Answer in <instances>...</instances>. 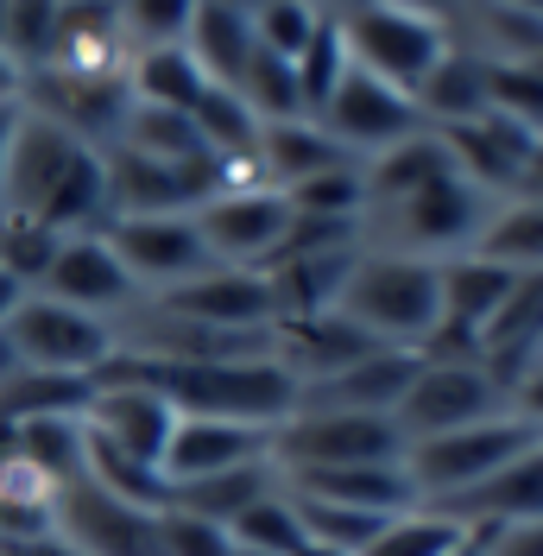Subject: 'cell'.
I'll return each instance as SVG.
<instances>
[{
	"instance_id": "cell-1",
	"label": "cell",
	"mask_w": 543,
	"mask_h": 556,
	"mask_svg": "<svg viewBox=\"0 0 543 556\" xmlns=\"http://www.w3.org/2000/svg\"><path fill=\"white\" fill-rule=\"evenodd\" d=\"M0 222L45 235H89L108 222V152L20 102L0 172Z\"/></svg>"
},
{
	"instance_id": "cell-2",
	"label": "cell",
	"mask_w": 543,
	"mask_h": 556,
	"mask_svg": "<svg viewBox=\"0 0 543 556\" xmlns=\"http://www.w3.org/2000/svg\"><path fill=\"white\" fill-rule=\"evenodd\" d=\"M329 311L341 323H354L374 348H411V354H424L430 336L442 329V266L437 260H411V253L361 247Z\"/></svg>"
},
{
	"instance_id": "cell-3",
	"label": "cell",
	"mask_w": 543,
	"mask_h": 556,
	"mask_svg": "<svg viewBox=\"0 0 543 556\" xmlns=\"http://www.w3.org/2000/svg\"><path fill=\"white\" fill-rule=\"evenodd\" d=\"M114 367H127V374H139L146 386H159L177 417H222V424L278 430V424L291 417V405H298V386H291V374H285L272 354L190 361V367H146V361L114 354Z\"/></svg>"
},
{
	"instance_id": "cell-4",
	"label": "cell",
	"mask_w": 543,
	"mask_h": 556,
	"mask_svg": "<svg viewBox=\"0 0 543 556\" xmlns=\"http://www.w3.org/2000/svg\"><path fill=\"white\" fill-rule=\"evenodd\" d=\"M506 203L493 190L468 184L462 172H442L430 184H417L392 203H374L361 215V247H379V253H411V260H455L480 241L487 215Z\"/></svg>"
},
{
	"instance_id": "cell-5",
	"label": "cell",
	"mask_w": 543,
	"mask_h": 556,
	"mask_svg": "<svg viewBox=\"0 0 543 556\" xmlns=\"http://www.w3.org/2000/svg\"><path fill=\"white\" fill-rule=\"evenodd\" d=\"M127 70L134 45L114 20V0H70L20 96H127Z\"/></svg>"
},
{
	"instance_id": "cell-6",
	"label": "cell",
	"mask_w": 543,
	"mask_h": 556,
	"mask_svg": "<svg viewBox=\"0 0 543 556\" xmlns=\"http://www.w3.org/2000/svg\"><path fill=\"white\" fill-rule=\"evenodd\" d=\"M379 462H405V430L392 412H291L272 430L278 475L379 468Z\"/></svg>"
},
{
	"instance_id": "cell-7",
	"label": "cell",
	"mask_w": 543,
	"mask_h": 556,
	"mask_svg": "<svg viewBox=\"0 0 543 556\" xmlns=\"http://www.w3.org/2000/svg\"><path fill=\"white\" fill-rule=\"evenodd\" d=\"M531 443H543L538 424H525L518 412L468 424V430H449V437H424L405 450V481L417 493V506H442L455 493L480 486L493 468H506L512 455H525Z\"/></svg>"
},
{
	"instance_id": "cell-8",
	"label": "cell",
	"mask_w": 543,
	"mask_h": 556,
	"mask_svg": "<svg viewBox=\"0 0 543 556\" xmlns=\"http://www.w3.org/2000/svg\"><path fill=\"white\" fill-rule=\"evenodd\" d=\"M336 26H341V45H348V64L392 83V89H405V96L424 89V76L455 45L442 20H424V13H405V7H379V0H361Z\"/></svg>"
},
{
	"instance_id": "cell-9",
	"label": "cell",
	"mask_w": 543,
	"mask_h": 556,
	"mask_svg": "<svg viewBox=\"0 0 543 556\" xmlns=\"http://www.w3.org/2000/svg\"><path fill=\"white\" fill-rule=\"evenodd\" d=\"M7 342L26 374H58V380H96L114 361V323L89 311H70L58 298L26 291L7 316Z\"/></svg>"
},
{
	"instance_id": "cell-10",
	"label": "cell",
	"mask_w": 543,
	"mask_h": 556,
	"mask_svg": "<svg viewBox=\"0 0 543 556\" xmlns=\"http://www.w3.org/2000/svg\"><path fill=\"white\" fill-rule=\"evenodd\" d=\"M512 392L480 361H442V354H424L417 380L405 386L399 399V430H405V450L424 443V437H449V430H468V424H487V417H506Z\"/></svg>"
},
{
	"instance_id": "cell-11",
	"label": "cell",
	"mask_w": 543,
	"mask_h": 556,
	"mask_svg": "<svg viewBox=\"0 0 543 556\" xmlns=\"http://www.w3.org/2000/svg\"><path fill=\"white\" fill-rule=\"evenodd\" d=\"M171 424H177V412H171L165 392L146 386L139 374H127V367H114V361L96 374L89 399H83V430H89L96 443H108L114 455L152 468V475H159V455H165Z\"/></svg>"
},
{
	"instance_id": "cell-12",
	"label": "cell",
	"mask_w": 543,
	"mask_h": 556,
	"mask_svg": "<svg viewBox=\"0 0 543 556\" xmlns=\"http://www.w3.org/2000/svg\"><path fill=\"white\" fill-rule=\"evenodd\" d=\"M102 241L114 247L121 273L134 278L139 298H159V291H177L197 273H209L203 235H197V215H108Z\"/></svg>"
},
{
	"instance_id": "cell-13",
	"label": "cell",
	"mask_w": 543,
	"mask_h": 556,
	"mask_svg": "<svg viewBox=\"0 0 543 556\" xmlns=\"http://www.w3.org/2000/svg\"><path fill=\"white\" fill-rule=\"evenodd\" d=\"M316 127L336 139L354 165H367L379 152L405 146L411 134H424V114H417V102H411L405 89H392V83H379V76L348 64L341 89L329 96V108L316 114Z\"/></svg>"
},
{
	"instance_id": "cell-14",
	"label": "cell",
	"mask_w": 543,
	"mask_h": 556,
	"mask_svg": "<svg viewBox=\"0 0 543 556\" xmlns=\"http://www.w3.org/2000/svg\"><path fill=\"white\" fill-rule=\"evenodd\" d=\"M58 544H70L76 556H165L159 513L127 506L102 486H89L83 475L58 486Z\"/></svg>"
},
{
	"instance_id": "cell-15",
	"label": "cell",
	"mask_w": 543,
	"mask_h": 556,
	"mask_svg": "<svg viewBox=\"0 0 543 556\" xmlns=\"http://www.w3.org/2000/svg\"><path fill=\"white\" fill-rule=\"evenodd\" d=\"M291 228V203L278 190H253V197H209L197 208V235H203L209 260L215 266H235V273H266L285 247Z\"/></svg>"
},
{
	"instance_id": "cell-16",
	"label": "cell",
	"mask_w": 543,
	"mask_h": 556,
	"mask_svg": "<svg viewBox=\"0 0 543 556\" xmlns=\"http://www.w3.org/2000/svg\"><path fill=\"white\" fill-rule=\"evenodd\" d=\"M33 291L38 298H58V304H70V311L102 316V323H114V316H127L139 304L134 278L121 273V260H114V247L102 241V228H89V235H64Z\"/></svg>"
},
{
	"instance_id": "cell-17",
	"label": "cell",
	"mask_w": 543,
	"mask_h": 556,
	"mask_svg": "<svg viewBox=\"0 0 543 556\" xmlns=\"http://www.w3.org/2000/svg\"><path fill=\"white\" fill-rule=\"evenodd\" d=\"M159 311L171 316H190L203 329H228V336H266L278 323V298H272V278L266 273H235V266H209L190 285L177 291H159L152 298Z\"/></svg>"
},
{
	"instance_id": "cell-18",
	"label": "cell",
	"mask_w": 543,
	"mask_h": 556,
	"mask_svg": "<svg viewBox=\"0 0 543 556\" xmlns=\"http://www.w3.org/2000/svg\"><path fill=\"white\" fill-rule=\"evenodd\" d=\"M266 455H272V430L222 424V417H177L165 437V455H159V481L171 493V486L209 481V475H228V468L266 462Z\"/></svg>"
},
{
	"instance_id": "cell-19",
	"label": "cell",
	"mask_w": 543,
	"mask_h": 556,
	"mask_svg": "<svg viewBox=\"0 0 543 556\" xmlns=\"http://www.w3.org/2000/svg\"><path fill=\"white\" fill-rule=\"evenodd\" d=\"M417 367H424V354H411V348H374L354 367L304 386L291 412H399V399L417 380Z\"/></svg>"
},
{
	"instance_id": "cell-20",
	"label": "cell",
	"mask_w": 543,
	"mask_h": 556,
	"mask_svg": "<svg viewBox=\"0 0 543 556\" xmlns=\"http://www.w3.org/2000/svg\"><path fill=\"white\" fill-rule=\"evenodd\" d=\"M437 513L462 519L468 531H500V525H525L543 519V443H531L525 455H512L506 468H493L480 486L442 500Z\"/></svg>"
},
{
	"instance_id": "cell-21",
	"label": "cell",
	"mask_w": 543,
	"mask_h": 556,
	"mask_svg": "<svg viewBox=\"0 0 543 556\" xmlns=\"http://www.w3.org/2000/svg\"><path fill=\"white\" fill-rule=\"evenodd\" d=\"M291 493H310V500H329V506H348V513H374V519H392L417 506V493L405 481V462H379V468H323V475H278Z\"/></svg>"
},
{
	"instance_id": "cell-22",
	"label": "cell",
	"mask_w": 543,
	"mask_h": 556,
	"mask_svg": "<svg viewBox=\"0 0 543 556\" xmlns=\"http://www.w3.org/2000/svg\"><path fill=\"white\" fill-rule=\"evenodd\" d=\"M411 102H417V114H424V127L455 134V127H468V121L487 114V64H480L475 51L449 45V58L424 76V89H417Z\"/></svg>"
},
{
	"instance_id": "cell-23",
	"label": "cell",
	"mask_w": 543,
	"mask_h": 556,
	"mask_svg": "<svg viewBox=\"0 0 543 556\" xmlns=\"http://www.w3.org/2000/svg\"><path fill=\"white\" fill-rule=\"evenodd\" d=\"M184 51L197 58L215 89H235L247 58H253V20L235 13V7H222V0H197V13H190V33H184Z\"/></svg>"
},
{
	"instance_id": "cell-24",
	"label": "cell",
	"mask_w": 543,
	"mask_h": 556,
	"mask_svg": "<svg viewBox=\"0 0 543 556\" xmlns=\"http://www.w3.org/2000/svg\"><path fill=\"white\" fill-rule=\"evenodd\" d=\"M253 152H260V165H266L272 190H291V184H304V177H316V172L354 165L316 121H278V127H260V146H253Z\"/></svg>"
},
{
	"instance_id": "cell-25",
	"label": "cell",
	"mask_w": 543,
	"mask_h": 556,
	"mask_svg": "<svg viewBox=\"0 0 543 556\" xmlns=\"http://www.w3.org/2000/svg\"><path fill=\"white\" fill-rule=\"evenodd\" d=\"M278 468L266 462H247V468H228V475H209V481H190V486H171L165 506L171 513H197V519H215V525H235L253 500L278 493Z\"/></svg>"
},
{
	"instance_id": "cell-26",
	"label": "cell",
	"mask_w": 543,
	"mask_h": 556,
	"mask_svg": "<svg viewBox=\"0 0 543 556\" xmlns=\"http://www.w3.org/2000/svg\"><path fill=\"white\" fill-rule=\"evenodd\" d=\"M455 172V159H449V146H442L437 127H424V134H411L405 146H392V152H379L361 165V184H367V208L374 203H392V197H405L417 184H430V177ZM361 208V215H367Z\"/></svg>"
},
{
	"instance_id": "cell-27",
	"label": "cell",
	"mask_w": 543,
	"mask_h": 556,
	"mask_svg": "<svg viewBox=\"0 0 543 556\" xmlns=\"http://www.w3.org/2000/svg\"><path fill=\"white\" fill-rule=\"evenodd\" d=\"M468 253L506 266V273H543V197H506L487 215V228Z\"/></svg>"
},
{
	"instance_id": "cell-28",
	"label": "cell",
	"mask_w": 543,
	"mask_h": 556,
	"mask_svg": "<svg viewBox=\"0 0 543 556\" xmlns=\"http://www.w3.org/2000/svg\"><path fill=\"white\" fill-rule=\"evenodd\" d=\"M108 152H134V159H152V165H190V159H209L190 114L177 108H152V102H134L127 121H121V139Z\"/></svg>"
},
{
	"instance_id": "cell-29",
	"label": "cell",
	"mask_w": 543,
	"mask_h": 556,
	"mask_svg": "<svg viewBox=\"0 0 543 556\" xmlns=\"http://www.w3.org/2000/svg\"><path fill=\"white\" fill-rule=\"evenodd\" d=\"M468 544H475V531L462 519H449L437 506H405L379 525L361 556H462Z\"/></svg>"
},
{
	"instance_id": "cell-30",
	"label": "cell",
	"mask_w": 543,
	"mask_h": 556,
	"mask_svg": "<svg viewBox=\"0 0 543 556\" xmlns=\"http://www.w3.org/2000/svg\"><path fill=\"white\" fill-rule=\"evenodd\" d=\"M203 89H209V76L197 70V58H190L184 45H165V51H139L134 70H127V96H134V102L177 108V114H190Z\"/></svg>"
},
{
	"instance_id": "cell-31",
	"label": "cell",
	"mask_w": 543,
	"mask_h": 556,
	"mask_svg": "<svg viewBox=\"0 0 543 556\" xmlns=\"http://www.w3.org/2000/svg\"><path fill=\"white\" fill-rule=\"evenodd\" d=\"M235 96L253 108V121H260V127L304 121V102H298V70H291V58H278V51H266V45H253V58H247V70H240V83H235Z\"/></svg>"
},
{
	"instance_id": "cell-32",
	"label": "cell",
	"mask_w": 543,
	"mask_h": 556,
	"mask_svg": "<svg viewBox=\"0 0 543 556\" xmlns=\"http://www.w3.org/2000/svg\"><path fill=\"white\" fill-rule=\"evenodd\" d=\"M190 127H197V139H203L209 159H235V152H253V146H260V121H253V108L240 102L235 89H215V83L197 96Z\"/></svg>"
},
{
	"instance_id": "cell-33",
	"label": "cell",
	"mask_w": 543,
	"mask_h": 556,
	"mask_svg": "<svg viewBox=\"0 0 543 556\" xmlns=\"http://www.w3.org/2000/svg\"><path fill=\"white\" fill-rule=\"evenodd\" d=\"M291 215H310V222H354L361 228V208H367V184H361V165H336V172H316L291 190H278Z\"/></svg>"
},
{
	"instance_id": "cell-34",
	"label": "cell",
	"mask_w": 543,
	"mask_h": 556,
	"mask_svg": "<svg viewBox=\"0 0 543 556\" xmlns=\"http://www.w3.org/2000/svg\"><path fill=\"white\" fill-rule=\"evenodd\" d=\"M291 70H298V102H304V121H316V114L329 108V96L341 89V76H348V45H341L336 20H323V26L310 33V45L291 58Z\"/></svg>"
},
{
	"instance_id": "cell-35",
	"label": "cell",
	"mask_w": 543,
	"mask_h": 556,
	"mask_svg": "<svg viewBox=\"0 0 543 556\" xmlns=\"http://www.w3.org/2000/svg\"><path fill=\"white\" fill-rule=\"evenodd\" d=\"M228 538H235V551H266V556H298L304 551V525H298V506H291V493L278 486L266 500H253L235 525H228Z\"/></svg>"
},
{
	"instance_id": "cell-36",
	"label": "cell",
	"mask_w": 543,
	"mask_h": 556,
	"mask_svg": "<svg viewBox=\"0 0 543 556\" xmlns=\"http://www.w3.org/2000/svg\"><path fill=\"white\" fill-rule=\"evenodd\" d=\"M190 13H197V0H114V20H121L127 45H134V58H139V51L184 45Z\"/></svg>"
},
{
	"instance_id": "cell-37",
	"label": "cell",
	"mask_w": 543,
	"mask_h": 556,
	"mask_svg": "<svg viewBox=\"0 0 543 556\" xmlns=\"http://www.w3.org/2000/svg\"><path fill=\"white\" fill-rule=\"evenodd\" d=\"M51 26H58V0H0V51L20 64V76L45 58Z\"/></svg>"
},
{
	"instance_id": "cell-38",
	"label": "cell",
	"mask_w": 543,
	"mask_h": 556,
	"mask_svg": "<svg viewBox=\"0 0 543 556\" xmlns=\"http://www.w3.org/2000/svg\"><path fill=\"white\" fill-rule=\"evenodd\" d=\"M316 26H323V20L310 13L304 0H266V7L253 13V45H266L278 58H298Z\"/></svg>"
},
{
	"instance_id": "cell-39",
	"label": "cell",
	"mask_w": 543,
	"mask_h": 556,
	"mask_svg": "<svg viewBox=\"0 0 543 556\" xmlns=\"http://www.w3.org/2000/svg\"><path fill=\"white\" fill-rule=\"evenodd\" d=\"M159 544L165 556H235V538H228V525L215 519H197V513H159Z\"/></svg>"
},
{
	"instance_id": "cell-40",
	"label": "cell",
	"mask_w": 543,
	"mask_h": 556,
	"mask_svg": "<svg viewBox=\"0 0 543 556\" xmlns=\"http://www.w3.org/2000/svg\"><path fill=\"white\" fill-rule=\"evenodd\" d=\"M480 556H543V519L480 531Z\"/></svg>"
},
{
	"instance_id": "cell-41",
	"label": "cell",
	"mask_w": 543,
	"mask_h": 556,
	"mask_svg": "<svg viewBox=\"0 0 543 556\" xmlns=\"http://www.w3.org/2000/svg\"><path fill=\"white\" fill-rule=\"evenodd\" d=\"M379 7H405V13H424V20H442V26H449V13H455V0H379Z\"/></svg>"
},
{
	"instance_id": "cell-42",
	"label": "cell",
	"mask_w": 543,
	"mask_h": 556,
	"mask_svg": "<svg viewBox=\"0 0 543 556\" xmlns=\"http://www.w3.org/2000/svg\"><path fill=\"white\" fill-rule=\"evenodd\" d=\"M20 89H26V76H20V64L0 51V102H20Z\"/></svg>"
},
{
	"instance_id": "cell-43",
	"label": "cell",
	"mask_w": 543,
	"mask_h": 556,
	"mask_svg": "<svg viewBox=\"0 0 543 556\" xmlns=\"http://www.w3.org/2000/svg\"><path fill=\"white\" fill-rule=\"evenodd\" d=\"M20 298H26V285L0 266V329H7V316H13V304H20Z\"/></svg>"
},
{
	"instance_id": "cell-44",
	"label": "cell",
	"mask_w": 543,
	"mask_h": 556,
	"mask_svg": "<svg viewBox=\"0 0 543 556\" xmlns=\"http://www.w3.org/2000/svg\"><path fill=\"white\" fill-rule=\"evenodd\" d=\"M304 7L316 13V20H348V13H354L361 0H304Z\"/></svg>"
},
{
	"instance_id": "cell-45",
	"label": "cell",
	"mask_w": 543,
	"mask_h": 556,
	"mask_svg": "<svg viewBox=\"0 0 543 556\" xmlns=\"http://www.w3.org/2000/svg\"><path fill=\"white\" fill-rule=\"evenodd\" d=\"M20 127V102H0V172H7V139Z\"/></svg>"
},
{
	"instance_id": "cell-46",
	"label": "cell",
	"mask_w": 543,
	"mask_h": 556,
	"mask_svg": "<svg viewBox=\"0 0 543 556\" xmlns=\"http://www.w3.org/2000/svg\"><path fill=\"white\" fill-rule=\"evenodd\" d=\"M20 380V354H13V342H7V329H0V386Z\"/></svg>"
},
{
	"instance_id": "cell-47",
	"label": "cell",
	"mask_w": 543,
	"mask_h": 556,
	"mask_svg": "<svg viewBox=\"0 0 543 556\" xmlns=\"http://www.w3.org/2000/svg\"><path fill=\"white\" fill-rule=\"evenodd\" d=\"M222 7H235V13H247V20H253V13H260L266 0H222Z\"/></svg>"
},
{
	"instance_id": "cell-48",
	"label": "cell",
	"mask_w": 543,
	"mask_h": 556,
	"mask_svg": "<svg viewBox=\"0 0 543 556\" xmlns=\"http://www.w3.org/2000/svg\"><path fill=\"white\" fill-rule=\"evenodd\" d=\"M500 7H525V13H543V0H500Z\"/></svg>"
},
{
	"instance_id": "cell-49",
	"label": "cell",
	"mask_w": 543,
	"mask_h": 556,
	"mask_svg": "<svg viewBox=\"0 0 543 556\" xmlns=\"http://www.w3.org/2000/svg\"><path fill=\"white\" fill-rule=\"evenodd\" d=\"M298 556H348V551H323V544H304Z\"/></svg>"
},
{
	"instance_id": "cell-50",
	"label": "cell",
	"mask_w": 543,
	"mask_h": 556,
	"mask_svg": "<svg viewBox=\"0 0 543 556\" xmlns=\"http://www.w3.org/2000/svg\"><path fill=\"white\" fill-rule=\"evenodd\" d=\"M235 556H266V551H235Z\"/></svg>"
},
{
	"instance_id": "cell-51",
	"label": "cell",
	"mask_w": 543,
	"mask_h": 556,
	"mask_svg": "<svg viewBox=\"0 0 543 556\" xmlns=\"http://www.w3.org/2000/svg\"><path fill=\"white\" fill-rule=\"evenodd\" d=\"M531 367H543V348H538V361H531Z\"/></svg>"
},
{
	"instance_id": "cell-52",
	"label": "cell",
	"mask_w": 543,
	"mask_h": 556,
	"mask_svg": "<svg viewBox=\"0 0 543 556\" xmlns=\"http://www.w3.org/2000/svg\"><path fill=\"white\" fill-rule=\"evenodd\" d=\"M58 7H70V0H58Z\"/></svg>"
}]
</instances>
